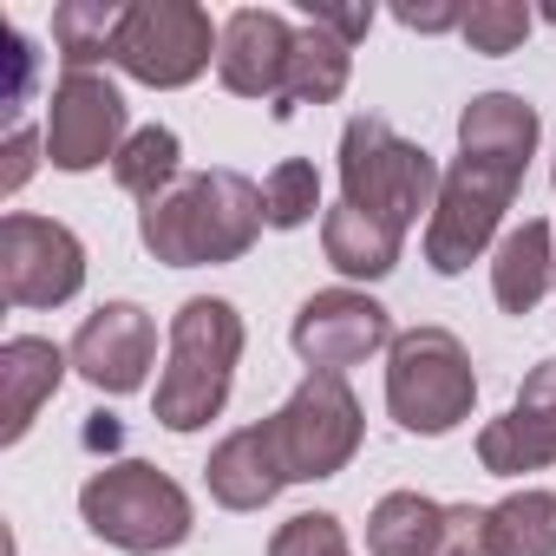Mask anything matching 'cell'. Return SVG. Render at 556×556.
I'll list each match as a JSON object with an SVG mask.
<instances>
[{"label":"cell","mask_w":556,"mask_h":556,"mask_svg":"<svg viewBox=\"0 0 556 556\" xmlns=\"http://www.w3.org/2000/svg\"><path fill=\"white\" fill-rule=\"evenodd\" d=\"M262 184H249L242 170H197L177 177L164 197H151L138 210V236L164 268H210V262H236L255 249L262 236Z\"/></svg>","instance_id":"obj_1"},{"label":"cell","mask_w":556,"mask_h":556,"mask_svg":"<svg viewBox=\"0 0 556 556\" xmlns=\"http://www.w3.org/2000/svg\"><path fill=\"white\" fill-rule=\"evenodd\" d=\"M242 341H249V328H242L236 302H223V295H190L170 315V361H164L157 400H151L164 432H197L229 406Z\"/></svg>","instance_id":"obj_2"},{"label":"cell","mask_w":556,"mask_h":556,"mask_svg":"<svg viewBox=\"0 0 556 556\" xmlns=\"http://www.w3.org/2000/svg\"><path fill=\"white\" fill-rule=\"evenodd\" d=\"M439 184L445 177H439V164H432L426 144L400 138L374 112L348 118V131H341V203H354L374 223H387V229L406 236L419 223V210L439 203Z\"/></svg>","instance_id":"obj_3"},{"label":"cell","mask_w":556,"mask_h":556,"mask_svg":"<svg viewBox=\"0 0 556 556\" xmlns=\"http://www.w3.org/2000/svg\"><path fill=\"white\" fill-rule=\"evenodd\" d=\"M361 432H367V419H361L348 374H308L262 419V439H268V458L282 471V484H315V478L348 471L361 452Z\"/></svg>","instance_id":"obj_4"},{"label":"cell","mask_w":556,"mask_h":556,"mask_svg":"<svg viewBox=\"0 0 556 556\" xmlns=\"http://www.w3.org/2000/svg\"><path fill=\"white\" fill-rule=\"evenodd\" d=\"M478 406V374L471 354L452 328H406L387 348V413L419 432V439H445L452 426H465Z\"/></svg>","instance_id":"obj_5"},{"label":"cell","mask_w":556,"mask_h":556,"mask_svg":"<svg viewBox=\"0 0 556 556\" xmlns=\"http://www.w3.org/2000/svg\"><path fill=\"white\" fill-rule=\"evenodd\" d=\"M79 517L92 536L131 549V556H157V549H177L190 536V497L170 471L144 465V458H125V465H99L86 484H79Z\"/></svg>","instance_id":"obj_6"},{"label":"cell","mask_w":556,"mask_h":556,"mask_svg":"<svg viewBox=\"0 0 556 556\" xmlns=\"http://www.w3.org/2000/svg\"><path fill=\"white\" fill-rule=\"evenodd\" d=\"M216 47H223V27H210V14L197 0H131L118 47H112V66H125L138 86L177 92V86L210 73Z\"/></svg>","instance_id":"obj_7"},{"label":"cell","mask_w":556,"mask_h":556,"mask_svg":"<svg viewBox=\"0 0 556 556\" xmlns=\"http://www.w3.org/2000/svg\"><path fill=\"white\" fill-rule=\"evenodd\" d=\"M517 184H523L517 170L458 151V164L445 170L439 203H432V216H426V262H432V275H465V268L491 249V236H497V223H504Z\"/></svg>","instance_id":"obj_8"},{"label":"cell","mask_w":556,"mask_h":556,"mask_svg":"<svg viewBox=\"0 0 556 556\" xmlns=\"http://www.w3.org/2000/svg\"><path fill=\"white\" fill-rule=\"evenodd\" d=\"M86 289V242L53 223L14 210L0 223V295L14 308H60Z\"/></svg>","instance_id":"obj_9"},{"label":"cell","mask_w":556,"mask_h":556,"mask_svg":"<svg viewBox=\"0 0 556 556\" xmlns=\"http://www.w3.org/2000/svg\"><path fill=\"white\" fill-rule=\"evenodd\" d=\"M125 118H131V105L105 73H66L47 99V131H40L53 170L79 177V170H99L105 157H118L125 151Z\"/></svg>","instance_id":"obj_10"},{"label":"cell","mask_w":556,"mask_h":556,"mask_svg":"<svg viewBox=\"0 0 556 556\" xmlns=\"http://www.w3.org/2000/svg\"><path fill=\"white\" fill-rule=\"evenodd\" d=\"M289 341L308 361V374H348L367 354L393 348V315L374 295H361V289H321V295L302 302Z\"/></svg>","instance_id":"obj_11"},{"label":"cell","mask_w":556,"mask_h":556,"mask_svg":"<svg viewBox=\"0 0 556 556\" xmlns=\"http://www.w3.org/2000/svg\"><path fill=\"white\" fill-rule=\"evenodd\" d=\"M73 374L99 393H138L151 361H157V321L138 302H105L99 315L79 321L73 334Z\"/></svg>","instance_id":"obj_12"},{"label":"cell","mask_w":556,"mask_h":556,"mask_svg":"<svg viewBox=\"0 0 556 556\" xmlns=\"http://www.w3.org/2000/svg\"><path fill=\"white\" fill-rule=\"evenodd\" d=\"M478 465L491 478H523V471H549L556 465V361L530 367V380L517 387L510 413L478 432Z\"/></svg>","instance_id":"obj_13"},{"label":"cell","mask_w":556,"mask_h":556,"mask_svg":"<svg viewBox=\"0 0 556 556\" xmlns=\"http://www.w3.org/2000/svg\"><path fill=\"white\" fill-rule=\"evenodd\" d=\"M289 60H295V27L275 8H236L223 21V47H216V79L236 99H282L289 86Z\"/></svg>","instance_id":"obj_14"},{"label":"cell","mask_w":556,"mask_h":556,"mask_svg":"<svg viewBox=\"0 0 556 556\" xmlns=\"http://www.w3.org/2000/svg\"><path fill=\"white\" fill-rule=\"evenodd\" d=\"M536 105L517 99V92H478L465 112H458V151L465 157H484V164H504V170H530L536 157Z\"/></svg>","instance_id":"obj_15"},{"label":"cell","mask_w":556,"mask_h":556,"mask_svg":"<svg viewBox=\"0 0 556 556\" xmlns=\"http://www.w3.org/2000/svg\"><path fill=\"white\" fill-rule=\"evenodd\" d=\"M73 354L40 341V334H14L8 348H0V387H8V426H0V445H21L40 419V406L60 393Z\"/></svg>","instance_id":"obj_16"},{"label":"cell","mask_w":556,"mask_h":556,"mask_svg":"<svg viewBox=\"0 0 556 556\" xmlns=\"http://www.w3.org/2000/svg\"><path fill=\"white\" fill-rule=\"evenodd\" d=\"M348 79H354V47H348L341 34H328L321 21H308V27H295L289 86H282V99H275L268 112H275V118H295L302 105H334V99L348 92Z\"/></svg>","instance_id":"obj_17"},{"label":"cell","mask_w":556,"mask_h":556,"mask_svg":"<svg viewBox=\"0 0 556 556\" xmlns=\"http://www.w3.org/2000/svg\"><path fill=\"white\" fill-rule=\"evenodd\" d=\"M203 484H210V497H216L223 510H268V504H275V491H282V471H275V458H268L262 426L229 432V439L210 452Z\"/></svg>","instance_id":"obj_18"},{"label":"cell","mask_w":556,"mask_h":556,"mask_svg":"<svg viewBox=\"0 0 556 556\" xmlns=\"http://www.w3.org/2000/svg\"><path fill=\"white\" fill-rule=\"evenodd\" d=\"M549 275H556V249H549V223L543 216H523L497 255H491V295L504 315H530L543 295H549Z\"/></svg>","instance_id":"obj_19"},{"label":"cell","mask_w":556,"mask_h":556,"mask_svg":"<svg viewBox=\"0 0 556 556\" xmlns=\"http://www.w3.org/2000/svg\"><path fill=\"white\" fill-rule=\"evenodd\" d=\"M400 229H387V223H374L367 210H354V203H334L328 216H321V249H328V262L341 268V275H354V282H380V275H393L400 268Z\"/></svg>","instance_id":"obj_20"},{"label":"cell","mask_w":556,"mask_h":556,"mask_svg":"<svg viewBox=\"0 0 556 556\" xmlns=\"http://www.w3.org/2000/svg\"><path fill=\"white\" fill-rule=\"evenodd\" d=\"M445 530V504H432L426 491H387L367 517V549L374 556H432Z\"/></svg>","instance_id":"obj_21"},{"label":"cell","mask_w":556,"mask_h":556,"mask_svg":"<svg viewBox=\"0 0 556 556\" xmlns=\"http://www.w3.org/2000/svg\"><path fill=\"white\" fill-rule=\"evenodd\" d=\"M484 530H491V556H556V491L523 484L497 497Z\"/></svg>","instance_id":"obj_22"},{"label":"cell","mask_w":556,"mask_h":556,"mask_svg":"<svg viewBox=\"0 0 556 556\" xmlns=\"http://www.w3.org/2000/svg\"><path fill=\"white\" fill-rule=\"evenodd\" d=\"M118 27H125L118 0H66V8H53V53H60V66L66 73H92L99 60H112Z\"/></svg>","instance_id":"obj_23"},{"label":"cell","mask_w":556,"mask_h":556,"mask_svg":"<svg viewBox=\"0 0 556 556\" xmlns=\"http://www.w3.org/2000/svg\"><path fill=\"white\" fill-rule=\"evenodd\" d=\"M177 157H184L177 131H170V125H144V131H131L125 151L112 157V177H118V190H131L138 203H151V197H164V190L184 177Z\"/></svg>","instance_id":"obj_24"},{"label":"cell","mask_w":556,"mask_h":556,"mask_svg":"<svg viewBox=\"0 0 556 556\" xmlns=\"http://www.w3.org/2000/svg\"><path fill=\"white\" fill-rule=\"evenodd\" d=\"M315 210H321V170L308 157H282L262 177V216H268V229H302V223H315Z\"/></svg>","instance_id":"obj_25"},{"label":"cell","mask_w":556,"mask_h":556,"mask_svg":"<svg viewBox=\"0 0 556 556\" xmlns=\"http://www.w3.org/2000/svg\"><path fill=\"white\" fill-rule=\"evenodd\" d=\"M530 8L523 0H471L465 8V21H458V34L471 40V53H484V60H504V53H517L523 47V34H530Z\"/></svg>","instance_id":"obj_26"},{"label":"cell","mask_w":556,"mask_h":556,"mask_svg":"<svg viewBox=\"0 0 556 556\" xmlns=\"http://www.w3.org/2000/svg\"><path fill=\"white\" fill-rule=\"evenodd\" d=\"M268 556H354L334 510H302L268 536Z\"/></svg>","instance_id":"obj_27"},{"label":"cell","mask_w":556,"mask_h":556,"mask_svg":"<svg viewBox=\"0 0 556 556\" xmlns=\"http://www.w3.org/2000/svg\"><path fill=\"white\" fill-rule=\"evenodd\" d=\"M491 504H445V530L432 556H491V530H484Z\"/></svg>","instance_id":"obj_28"},{"label":"cell","mask_w":556,"mask_h":556,"mask_svg":"<svg viewBox=\"0 0 556 556\" xmlns=\"http://www.w3.org/2000/svg\"><path fill=\"white\" fill-rule=\"evenodd\" d=\"M47 151V138H34L27 125H14L8 131V170H0V190H21L27 177H34V157Z\"/></svg>","instance_id":"obj_29"},{"label":"cell","mask_w":556,"mask_h":556,"mask_svg":"<svg viewBox=\"0 0 556 556\" xmlns=\"http://www.w3.org/2000/svg\"><path fill=\"white\" fill-rule=\"evenodd\" d=\"M308 21H321L328 34H341V40L354 47V40L374 27V8H315V0H308Z\"/></svg>","instance_id":"obj_30"},{"label":"cell","mask_w":556,"mask_h":556,"mask_svg":"<svg viewBox=\"0 0 556 556\" xmlns=\"http://www.w3.org/2000/svg\"><path fill=\"white\" fill-rule=\"evenodd\" d=\"M393 21L413 27V34H452L465 21V8H413V0H406V8H393Z\"/></svg>","instance_id":"obj_31"},{"label":"cell","mask_w":556,"mask_h":556,"mask_svg":"<svg viewBox=\"0 0 556 556\" xmlns=\"http://www.w3.org/2000/svg\"><path fill=\"white\" fill-rule=\"evenodd\" d=\"M543 21H556V8H549V14H543Z\"/></svg>","instance_id":"obj_32"},{"label":"cell","mask_w":556,"mask_h":556,"mask_svg":"<svg viewBox=\"0 0 556 556\" xmlns=\"http://www.w3.org/2000/svg\"><path fill=\"white\" fill-rule=\"evenodd\" d=\"M549 184H556V170H549Z\"/></svg>","instance_id":"obj_33"}]
</instances>
